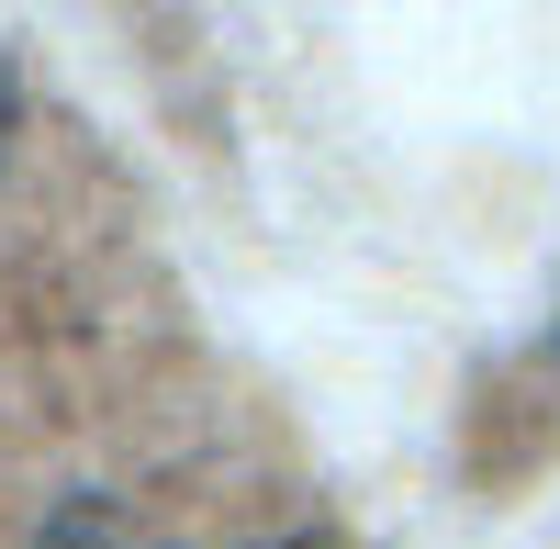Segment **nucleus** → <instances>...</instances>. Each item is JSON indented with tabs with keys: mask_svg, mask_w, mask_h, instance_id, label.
Segmentation results:
<instances>
[{
	"mask_svg": "<svg viewBox=\"0 0 560 549\" xmlns=\"http://www.w3.org/2000/svg\"><path fill=\"white\" fill-rule=\"evenodd\" d=\"M538 359H549V371H560V292H549V326H538Z\"/></svg>",
	"mask_w": 560,
	"mask_h": 549,
	"instance_id": "3",
	"label": "nucleus"
},
{
	"mask_svg": "<svg viewBox=\"0 0 560 549\" xmlns=\"http://www.w3.org/2000/svg\"><path fill=\"white\" fill-rule=\"evenodd\" d=\"M34 549H179V538H158V527H135L124 505H102V493H68L57 516H45V538ZM224 549H337L325 527H280V538H224Z\"/></svg>",
	"mask_w": 560,
	"mask_h": 549,
	"instance_id": "1",
	"label": "nucleus"
},
{
	"mask_svg": "<svg viewBox=\"0 0 560 549\" xmlns=\"http://www.w3.org/2000/svg\"><path fill=\"white\" fill-rule=\"evenodd\" d=\"M12 113H23V68H12V45H0V135H12Z\"/></svg>",
	"mask_w": 560,
	"mask_h": 549,
	"instance_id": "2",
	"label": "nucleus"
}]
</instances>
